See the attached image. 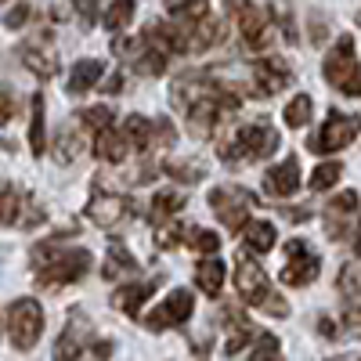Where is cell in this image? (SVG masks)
Masks as SVG:
<instances>
[{
    "mask_svg": "<svg viewBox=\"0 0 361 361\" xmlns=\"http://www.w3.org/2000/svg\"><path fill=\"white\" fill-rule=\"evenodd\" d=\"M354 250L361 253V224H357V235H354Z\"/></svg>",
    "mask_w": 361,
    "mask_h": 361,
    "instance_id": "cell-44",
    "label": "cell"
},
{
    "mask_svg": "<svg viewBox=\"0 0 361 361\" xmlns=\"http://www.w3.org/2000/svg\"><path fill=\"white\" fill-rule=\"evenodd\" d=\"M228 11L238 25V37H243V44L250 51H264L271 44V22L264 18L260 8H253L250 0H228Z\"/></svg>",
    "mask_w": 361,
    "mask_h": 361,
    "instance_id": "cell-8",
    "label": "cell"
},
{
    "mask_svg": "<svg viewBox=\"0 0 361 361\" xmlns=\"http://www.w3.org/2000/svg\"><path fill=\"white\" fill-rule=\"evenodd\" d=\"M130 214H134V206L123 195H94L87 202V217L94 221L98 228H116L119 221H127Z\"/></svg>",
    "mask_w": 361,
    "mask_h": 361,
    "instance_id": "cell-14",
    "label": "cell"
},
{
    "mask_svg": "<svg viewBox=\"0 0 361 361\" xmlns=\"http://www.w3.org/2000/svg\"><path fill=\"white\" fill-rule=\"evenodd\" d=\"M340 177H343V163H322V166L311 173V192H325V188H333Z\"/></svg>",
    "mask_w": 361,
    "mask_h": 361,
    "instance_id": "cell-33",
    "label": "cell"
},
{
    "mask_svg": "<svg viewBox=\"0 0 361 361\" xmlns=\"http://www.w3.org/2000/svg\"><path fill=\"white\" fill-rule=\"evenodd\" d=\"M90 333H94V325H90V318H83L80 311L69 314L62 336L54 340V361H80L83 350L90 347Z\"/></svg>",
    "mask_w": 361,
    "mask_h": 361,
    "instance_id": "cell-12",
    "label": "cell"
},
{
    "mask_svg": "<svg viewBox=\"0 0 361 361\" xmlns=\"http://www.w3.org/2000/svg\"><path fill=\"white\" fill-rule=\"evenodd\" d=\"M311 112H314V102H311L307 94H296V98H293V102L286 105V127H293V130L307 127Z\"/></svg>",
    "mask_w": 361,
    "mask_h": 361,
    "instance_id": "cell-30",
    "label": "cell"
},
{
    "mask_svg": "<svg viewBox=\"0 0 361 361\" xmlns=\"http://www.w3.org/2000/svg\"><path fill=\"white\" fill-rule=\"evenodd\" d=\"M83 152H87V145H83V137H80L76 130H62V134H58V141H54V163L69 166V163H76Z\"/></svg>",
    "mask_w": 361,
    "mask_h": 361,
    "instance_id": "cell-27",
    "label": "cell"
},
{
    "mask_svg": "<svg viewBox=\"0 0 361 361\" xmlns=\"http://www.w3.org/2000/svg\"><path fill=\"white\" fill-rule=\"evenodd\" d=\"M185 243H188L192 250H199L202 257L221 250V238H217L214 231H202V228H185Z\"/></svg>",
    "mask_w": 361,
    "mask_h": 361,
    "instance_id": "cell-32",
    "label": "cell"
},
{
    "mask_svg": "<svg viewBox=\"0 0 361 361\" xmlns=\"http://www.w3.org/2000/svg\"><path fill=\"white\" fill-rule=\"evenodd\" d=\"M180 209H185V195L180 192H159L156 199H152V206H148V221L152 224H166V221H173Z\"/></svg>",
    "mask_w": 361,
    "mask_h": 361,
    "instance_id": "cell-25",
    "label": "cell"
},
{
    "mask_svg": "<svg viewBox=\"0 0 361 361\" xmlns=\"http://www.w3.org/2000/svg\"><path fill=\"white\" fill-rule=\"evenodd\" d=\"M166 11L177 25H195L209 15V4L206 0H166Z\"/></svg>",
    "mask_w": 361,
    "mask_h": 361,
    "instance_id": "cell-26",
    "label": "cell"
},
{
    "mask_svg": "<svg viewBox=\"0 0 361 361\" xmlns=\"http://www.w3.org/2000/svg\"><path fill=\"white\" fill-rule=\"evenodd\" d=\"M296 188H300V163H296V156L282 159L279 166H271V170L264 173V192H267V195L286 199V195H293Z\"/></svg>",
    "mask_w": 361,
    "mask_h": 361,
    "instance_id": "cell-15",
    "label": "cell"
},
{
    "mask_svg": "<svg viewBox=\"0 0 361 361\" xmlns=\"http://www.w3.org/2000/svg\"><path fill=\"white\" fill-rule=\"evenodd\" d=\"M235 289H238V296H243V304H250V307H264V311L279 314V318L289 314V304L282 296H275V289H271V282L264 275V267L253 257H246V253L238 257V264H235Z\"/></svg>",
    "mask_w": 361,
    "mask_h": 361,
    "instance_id": "cell-3",
    "label": "cell"
},
{
    "mask_svg": "<svg viewBox=\"0 0 361 361\" xmlns=\"http://www.w3.org/2000/svg\"><path fill=\"white\" fill-rule=\"evenodd\" d=\"M357 209V195L354 192H340L333 202H329V238H343V221Z\"/></svg>",
    "mask_w": 361,
    "mask_h": 361,
    "instance_id": "cell-22",
    "label": "cell"
},
{
    "mask_svg": "<svg viewBox=\"0 0 361 361\" xmlns=\"http://www.w3.org/2000/svg\"><path fill=\"white\" fill-rule=\"evenodd\" d=\"M195 282H199V289L206 293V296H221V286H224V264L209 253L206 260H199V267H195Z\"/></svg>",
    "mask_w": 361,
    "mask_h": 361,
    "instance_id": "cell-23",
    "label": "cell"
},
{
    "mask_svg": "<svg viewBox=\"0 0 361 361\" xmlns=\"http://www.w3.org/2000/svg\"><path fill=\"white\" fill-rule=\"evenodd\" d=\"M102 80V62L98 58H80L69 73V94H87L90 87H98Z\"/></svg>",
    "mask_w": 361,
    "mask_h": 361,
    "instance_id": "cell-21",
    "label": "cell"
},
{
    "mask_svg": "<svg viewBox=\"0 0 361 361\" xmlns=\"http://www.w3.org/2000/svg\"><path fill=\"white\" fill-rule=\"evenodd\" d=\"M357 134H361V119H357V116H347V112H329V119L322 123V130L311 137V152H318V156L340 152V148H347Z\"/></svg>",
    "mask_w": 361,
    "mask_h": 361,
    "instance_id": "cell-7",
    "label": "cell"
},
{
    "mask_svg": "<svg viewBox=\"0 0 361 361\" xmlns=\"http://www.w3.org/2000/svg\"><path fill=\"white\" fill-rule=\"evenodd\" d=\"M156 293V282H134V286H119L112 293V307H119L123 314L130 318H141V307H145V300Z\"/></svg>",
    "mask_w": 361,
    "mask_h": 361,
    "instance_id": "cell-18",
    "label": "cell"
},
{
    "mask_svg": "<svg viewBox=\"0 0 361 361\" xmlns=\"http://www.w3.org/2000/svg\"><path fill=\"white\" fill-rule=\"evenodd\" d=\"M209 206H214V214L224 228L238 231L250 217V206H253V195L246 188H235V185H224V188H214L209 192Z\"/></svg>",
    "mask_w": 361,
    "mask_h": 361,
    "instance_id": "cell-9",
    "label": "cell"
},
{
    "mask_svg": "<svg viewBox=\"0 0 361 361\" xmlns=\"http://www.w3.org/2000/svg\"><path fill=\"white\" fill-rule=\"evenodd\" d=\"M29 148L33 156H40L47 148V119H44V94L33 98V119H29Z\"/></svg>",
    "mask_w": 361,
    "mask_h": 361,
    "instance_id": "cell-28",
    "label": "cell"
},
{
    "mask_svg": "<svg viewBox=\"0 0 361 361\" xmlns=\"http://www.w3.org/2000/svg\"><path fill=\"white\" fill-rule=\"evenodd\" d=\"M286 257H289V264L282 267V282H286V286H311V282L318 279L322 260H318V253H314L307 243L293 238V243L286 246Z\"/></svg>",
    "mask_w": 361,
    "mask_h": 361,
    "instance_id": "cell-11",
    "label": "cell"
},
{
    "mask_svg": "<svg viewBox=\"0 0 361 361\" xmlns=\"http://www.w3.org/2000/svg\"><path fill=\"white\" fill-rule=\"evenodd\" d=\"M90 271V250H54V243H44L37 250V286L40 289H62L80 282Z\"/></svg>",
    "mask_w": 361,
    "mask_h": 361,
    "instance_id": "cell-1",
    "label": "cell"
},
{
    "mask_svg": "<svg viewBox=\"0 0 361 361\" xmlns=\"http://www.w3.org/2000/svg\"><path fill=\"white\" fill-rule=\"evenodd\" d=\"M347 329H350L354 336H361V307H350L347 311Z\"/></svg>",
    "mask_w": 361,
    "mask_h": 361,
    "instance_id": "cell-41",
    "label": "cell"
},
{
    "mask_svg": "<svg viewBox=\"0 0 361 361\" xmlns=\"http://www.w3.org/2000/svg\"><path fill=\"white\" fill-rule=\"evenodd\" d=\"M289 66L282 62V58H260V62L253 66V94L257 98H271L279 94L282 87H289Z\"/></svg>",
    "mask_w": 361,
    "mask_h": 361,
    "instance_id": "cell-13",
    "label": "cell"
},
{
    "mask_svg": "<svg viewBox=\"0 0 361 361\" xmlns=\"http://www.w3.org/2000/svg\"><path fill=\"white\" fill-rule=\"evenodd\" d=\"M134 22V0H112L105 11V29L112 33H123V29Z\"/></svg>",
    "mask_w": 361,
    "mask_h": 361,
    "instance_id": "cell-29",
    "label": "cell"
},
{
    "mask_svg": "<svg viewBox=\"0 0 361 361\" xmlns=\"http://www.w3.org/2000/svg\"><path fill=\"white\" fill-rule=\"evenodd\" d=\"M318 333H322V336H329V340H333V336L340 333V329H336L333 322H329V318H322V322H318Z\"/></svg>",
    "mask_w": 361,
    "mask_h": 361,
    "instance_id": "cell-42",
    "label": "cell"
},
{
    "mask_svg": "<svg viewBox=\"0 0 361 361\" xmlns=\"http://www.w3.org/2000/svg\"><path fill=\"white\" fill-rule=\"evenodd\" d=\"M0 4H4V0H0Z\"/></svg>",
    "mask_w": 361,
    "mask_h": 361,
    "instance_id": "cell-46",
    "label": "cell"
},
{
    "mask_svg": "<svg viewBox=\"0 0 361 361\" xmlns=\"http://www.w3.org/2000/svg\"><path fill=\"white\" fill-rule=\"evenodd\" d=\"M195 311V296L188 289H173L163 304L156 311H148V318H141L152 333H163V329H177V325H185Z\"/></svg>",
    "mask_w": 361,
    "mask_h": 361,
    "instance_id": "cell-10",
    "label": "cell"
},
{
    "mask_svg": "<svg viewBox=\"0 0 361 361\" xmlns=\"http://www.w3.org/2000/svg\"><path fill=\"white\" fill-rule=\"evenodd\" d=\"M44 336V307L33 296H18L8 304V340L15 350H33Z\"/></svg>",
    "mask_w": 361,
    "mask_h": 361,
    "instance_id": "cell-4",
    "label": "cell"
},
{
    "mask_svg": "<svg viewBox=\"0 0 361 361\" xmlns=\"http://www.w3.org/2000/svg\"><path fill=\"white\" fill-rule=\"evenodd\" d=\"M0 224H8V228L44 224V209H37L33 199H29V192H22L18 185L0 180Z\"/></svg>",
    "mask_w": 361,
    "mask_h": 361,
    "instance_id": "cell-6",
    "label": "cell"
},
{
    "mask_svg": "<svg viewBox=\"0 0 361 361\" xmlns=\"http://www.w3.org/2000/svg\"><path fill=\"white\" fill-rule=\"evenodd\" d=\"M73 4H76V11H80V18H83L87 25L98 18V0H73Z\"/></svg>",
    "mask_w": 361,
    "mask_h": 361,
    "instance_id": "cell-39",
    "label": "cell"
},
{
    "mask_svg": "<svg viewBox=\"0 0 361 361\" xmlns=\"http://www.w3.org/2000/svg\"><path fill=\"white\" fill-rule=\"evenodd\" d=\"M29 15H33V8H29V4H15V8L4 15V25H8V29H22Z\"/></svg>",
    "mask_w": 361,
    "mask_h": 361,
    "instance_id": "cell-37",
    "label": "cell"
},
{
    "mask_svg": "<svg viewBox=\"0 0 361 361\" xmlns=\"http://www.w3.org/2000/svg\"><path fill=\"white\" fill-rule=\"evenodd\" d=\"M279 148V130L267 123V119H257V123L238 127L235 134L221 137L217 156L224 163H243V159H267Z\"/></svg>",
    "mask_w": 361,
    "mask_h": 361,
    "instance_id": "cell-2",
    "label": "cell"
},
{
    "mask_svg": "<svg viewBox=\"0 0 361 361\" xmlns=\"http://www.w3.org/2000/svg\"><path fill=\"white\" fill-rule=\"evenodd\" d=\"M119 130L127 134L130 148H152V145H156V123H152L148 116H127Z\"/></svg>",
    "mask_w": 361,
    "mask_h": 361,
    "instance_id": "cell-24",
    "label": "cell"
},
{
    "mask_svg": "<svg viewBox=\"0 0 361 361\" xmlns=\"http://www.w3.org/2000/svg\"><path fill=\"white\" fill-rule=\"evenodd\" d=\"M322 73H325L329 83L340 90V94L361 98V66H357V58H354V40L350 37H340L336 40V47L325 54Z\"/></svg>",
    "mask_w": 361,
    "mask_h": 361,
    "instance_id": "cell-5",
    "label": "cell"
},
{
    "mask_svg": "<svg viewBox=\"0 0 361 361\" xmlns=\"http://www.w3.org/2000/svg\"><path fill=\"white\" fill-rule=\"evenodd\" d=\"M275 243H279L275 224H267V221H246L243 224V246L250 253H267V250H275Z\"/></svg>",
    "mask_w": 361,
    "mask_h": 361,
    "instance_id": "cell-19",
    "label": "cell"
},
{
    "mask_svg": "<svg viewBox=\"0 0 361 361\" xmlns=\"http://www.w3.org/2000/svg\"><path fill=\"white\" fill-rule=\"evenodd\" d=\"M76 116H80V127L90 130V134H98V130L112 127V112H109L105 105H98V109H83V112H76Z\"/></svg>",
    "mask_w": 361,
    "mask_h": 361,
    "instance_id": "cell-34",
    "label": "cell"
},
{
    "mask_svg": "<svg viewBox=\"0 0 361 361\" xmlns=\"http://www.w3.org/2000/svg\"><path fill=\"white\" fill-rule=\"evenodd\" d=\"M329 361H361L357 354H340V357H329Z\"/></svg>",
    "mask_w": 361,
    "mask_h": 361,
    "instance_id": "cell-43",
    "label": "cell"
},
{
    "mask_svg": "<svg viewBox=\"0 0 361 361\" xmlns=\"http://www.w3.org/2000/svg\"><path fill=\"white\" fill-rule=\"evenodd\" d=\"M11 116H15V98H11L8 87H0V127L11 123Z\"/></svg>",
    "mask_w": 361,
    "mask_h": 361,
    "instance_id": "cell-38",
    "label": "cell"
},
{
    "mask_svg": "<svg viewBox=\"0 0 361 361\" xmlns=\"http://www.w3.org/2000/svg\"><path fill=\"white\" fill-rule=\"evenodd\" d=\"M250 361H282V347H279V340L271 336V333L257 336V347H253Z\"/></svg>",
    "mask_w": 361,
    "mask_h": 361,
    "instance_id": "cell-36",
    "label": "cell"
},
{
    "mask_svg": "<svg viewBox=\"0 0 361 361\" xmlns=\"http://www.w3.org/2000/svg\"><path fill=\"white\" fill-rule=\"evenodd\" d=\"M22 62H25V69H33V76H40V80H51L54 73H58V58H54V47L47 44V40H40V44H22Z\"/></svg>",
    "mask_w": 361,
    "mask_h": 361,
    "instance_id": "cell-17",
    "label": "cell"
},
{
    "mask_svg": "<svg viewBox=\"0 0 361 361\" xmlns=\"http://www.w3.org/2000/svg\"><path fill=\"white\" fill-rule=\"evenodd\" d=\"M141 264L130 257V250H123L119 243H109V257H105V264H102V275L109 279V282H116V279H127V275H134Z\"/></svg>",
    "mask_w": 361,
    "mask_h": 361,
    "instance_id": "cell-20",
    "label": "cell"
},
{
    "mask_svg": "<svg viewBox=\"0 0 361 361\" xmlns=\"http://www.w3.org/2000/svg\"><path fill=\"white\" fill-rule=\"evenodd\" d=\"M123 83H127V80H123V73H116V76H109V80H105V87H102V90H105V94H123Z\"/></svg>",
    "mask_w": 361,
    "mask_h": 361,
    "instance_id": "cell-40",
    "label": "cell"
},
{
    "mask_svg": "<svg viewBox=\"0 0 361 361\" xmlns=\"http://www.w3.org/2000/svg\"><path fill=\"white\" fill-rule=\"evenodd\" d=\"M340 293L361 304V260H350V264L340 271Z\"/></svg>",
    "mask_w": 361,
    "mask_h": 361,
    "instance_id": "cell-31",
    "label": "cell"
},
{
    "mask_svg": "<svg viewBox=\"0 0 361 361\" xmlns=\"http://www.w3.org/2000/svg\"><path fill=\"white\" fill-rule=\"evenodd\" d=\"M166 170H170L173 180H185V185H195V180L206 173V166H202L199 159H177V163H170Z\"/></svg>",
    "mask_w": 361,
    "mask_h": 361,
    "instance_id": "cell-35",
    "label": "cell"
},
{
    "mask_svg": "<svg viewBox=\"0 0 361 361\" xmlns=\"http://www.w3.org/2000/svg\"><path fill=\"white\" fill-rule=\"evenodd\" d=\"M94 156L102 159V163H123L127 156H130V141H127V134L119 130L116 123L112 127H105V130H98L94 134Z\"/></svg>",
    "mask_w": 361,
    "mask_h": 361,
    "instance_id": "cell-16",
    "label": "cell"
},
{
    "mask_svg": "<svg viewBox=\"0 0 361 361\" xmlns=\"http://www.w3.org/2000/svg\"><path fill=\"white\" fill-rule=\"evenodd\" d=\"M357 22H361V15H357Z\"/></svg>",
    "mask_w": 361,
    "mask_h": 361,
    "instance_id": "cell-45",
    "label": "cell"
}]
</instances>
